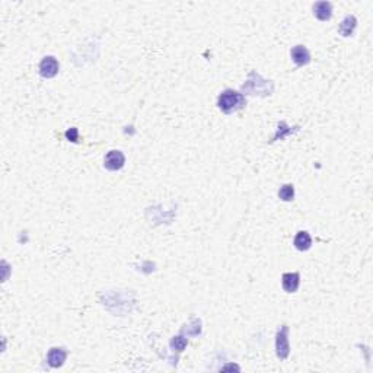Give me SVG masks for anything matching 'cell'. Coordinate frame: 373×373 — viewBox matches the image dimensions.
Instances as JSON below:
<instances>
[{"label": "cell", "mask_w": 373, "mask_h": 373, "mask_svg": "<svg viewBox=\"0 0 373 373\" xmlns=\"http://www.w3.org/2000/svg\"><path fill=\"white\" fill-rule=\"evenodd\" d=\"M66 137H67V139H72V141H77V130H76V129L67 130L66 131Z\"/></svg>", "instance_id": "14"}, {"label": "cell", "mask_w": 373, "mask_h": 373, "mask_svg": "<svg viewBox=\"0 0 373 373\" xmlns=\"http://www.w3.org/2000/svg\"><path fill=\"white\" fill-rule=\"evenodd\" d=\"M276 353L280 360H286L290 355L289 326L281 325L276 336Z\"/></svg>", "instance_id": "3"}, {"label": "cell", "mask_w": 373, "mask_h": 373, "mask_svg": "<svg viewBox=\"0 0 373 373\" xmlns=\"http://www.w3.org/2000/svg\"><path fill=\"white\" fill-rule=\"evenodd\" d=\"M67 357V351L63 347H53L48 355H47V362L51 367H61L66 362Z\"/></svg>", "instance_id": "6"}, {"label": "cell", "mask_w": 373, "mask_h": 373, "mask_svg": "<svg viewBox=\"0 0 373 373\" xmlns=\"http://www.w3.org/2000/svg\"><path fill=\"white\" fill-rule=\"evenodd\" d=\"M186 344H188V341H186L185 338H182V337H174L171 340V347L175 348L177 351H182L186 347Z\"/></svg>", "instance_id": "13"}, {"label": "cell", "mask_w": 373, "mask_h": 373, "mask_svg": "<svg viewBox=\"0 0 373 373\" xmlns=\"http://www.w3.org/2000/svg\"><path fill=\"white\" fill-rule=\"evenodd\" d=\"M58 61H57L56 57L47 56L41 60L39 63V75L46 79H51L58 73Z\"/></svg>", "instance_id": "5"}, {"label": "cell", "mask_w": 373, "mask_h": 373, "mask_svg": "<svg viewBox=\"0 0 373 373\" xmlns=\"http://www.w3.org/2000/svg\"><path fill=\"white\" fill-rule=\"evenodd\" d=\"M281 284H283L284 292L295 293L299 289V284H300V274L299 273H286V274H283Z\"/></svg>", "instance_id": "8"}, {"label": "cell", "mask_w": 373, "mask_h": 373, "mask_svg": "<svg viewBox=\"0 0 373 373\" xmlns=\"http://www.w3.org/2000/svg\"><path fill=\"white\" fill-rule=\"evenodd\" d=\"M126 163V156L121 150H110L105 159H103V167L108 171H120Z\"/></svg>", "instance_id": "4"}, {"label": "cell", "mask_w": 373, "mask_h": 373, "mask_svg": "<svg viewBox=\"0 0 373 373\" xmlns=\"http://www.w3.org/2000/svg\"><path fill=\"white\" fill-rule=\"evenodd\" d=\"M290 56H292V60L295 61V65L299 66V67L310 63V54H309L308 48L305 46L293 47L292 51H290Z\"/></svg>", "instance_id": "7"}, {"label": "cell", "mask_w": 373, "mask_h": 373, "mask_svg": "<svg viewBox=\"0 0 373 373\" xmlns=\"http://www.w3.org/2000/svg\"><path fill=\"white\" fill-rule=\"evenodd\" d=\"M279 197L283 201H292L295 197V186L292 184H284L279 190Z\"/></svg>", "instance_id": "12"}, {"label": "cell", "mask_w": 373, "mask_h": 373, "mask_svg": "<svg viewBox=\"0 0 373 373\" xmlns=\"http://www.w3.org/2000/svg\"><path fill=\"white\" fill-rule=\"evenodd\" d=\"M314 15L319 20H329L333 16V5L329 2H318L314 5Z\"/></svg>", "instance_id": "9"}, {"label": "cell", "mask_w": 373, "mask_h": 373, "mask_svg": "<svg viewBox=\"0 0 373 373\" xmlns=\"http://www.w3.org/2000/svg\"><path fill=\"white\" fill-rule=\"evenodd\" d=\"M356 27H357V19H356L353 15H348V16H345L344 20L340 24L338 32H340L343 37H351L353 32H355Z\"/></svg>", "instance_id": "11"}, {"label": "cell", "mask_w": 373, "mask_h": 373, "mask_svg": "<svg viewBox=\"0 0 373 373\" xmlns=\"http://www.w3.org/2000/svg\"><path fill=\"white\" fill-rule=\"evenodd\" d=\"M293 245L299 251H308L309 248L312 246V238L306 231H300V232L296 233V236L293 239Z\"/></svg>", "instance_id": "10"}, {"label": "cell", "mask_w": 373, "mask_h": 373, "mask_svg": "<svg viewBox=\"0 0 373 373\" xmlns=\"http://www.w3.org/2000/svg\"><path fill=\"white\" fill-rule=\"evenodd\" d=\"M274 89V85L271 80H265V79H260V84H255L254 80V76L252 73H250L248 76V80L245 82V85L242 86L243 92H250L251 95H260V96H267V95H271Z\"/></svg>", "instance_id": "2"}, {"label": "cell", "mask_w": 373, "mask_h": 373, "mask_svg": "<svg viewBox=\"0 0 373 373\" xmlns=\"http://www.w3.org/2000/svg\"><path fill=\"white\" fill-rule=\"evenodd\" d=\"M246 105V98L241 92H236L233 89H226L217 98V107L224 114H232L235 111L242 110Z\"/></svg>", "instance_id": "1"}]
</instances>
